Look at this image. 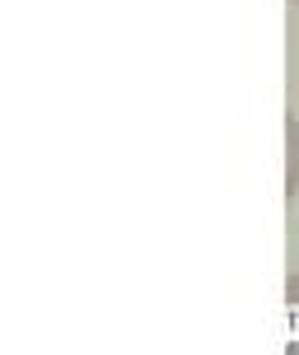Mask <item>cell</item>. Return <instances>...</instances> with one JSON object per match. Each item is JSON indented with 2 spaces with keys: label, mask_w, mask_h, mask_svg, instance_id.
Here are the masks:
<instances>
[{
  "label": "cell",
  "mask_w": 299,
  "mask_h": 355,
  "mask_svg": "<svg viewBox=\"0 0 299 355\" xmlns=\"http://www.w3.org/2000/svg\"><path fill=\"white\" fill-rule=\"evenodd\" d=\"M299 192V117H285V196Z\"/></svg>",
  "instance_id": "cell-1"
},
{
  "label": "cell",
  "mask_w": 299,
  "mask_h": 355,
  "mask_svg": "<svg viewBox=\"0 0 299 355\" xmlns=\"http://www.w3.org/2000/svg\"><path fill=\"white\" fill-rule=\"evenodd\" d=\"M285 300H290V304H299V271L290 276V290H285Z\"/></svg>",
  "instance_id": "cell-2"
},
{
  "label": "cell",
  "mask_w": 299,
  "mask_h": 355,
  "mask_svg": "<svg viewBox=\"0 0 299 355\" xmlns=\"http://www.w3.org/2000/svg\"><path fill=\"white\" fill-rule=\"evenodd\" d=\"M290 5H295V10H299V0H290Z\"/></svg>",
  "instance_id": "cell-3"
}]
</instances>
